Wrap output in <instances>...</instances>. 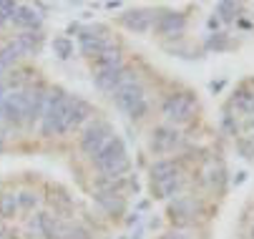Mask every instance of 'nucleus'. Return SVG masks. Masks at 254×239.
<instances>
[{"mask_svg": "<svg viewBox=\"0 0 254 239\" xmlns=\"http://www.w3.org/2000/svg\"><path fill=\"white\" fill-rule=\"evenodd\" d=\"M187 28V18L181 13H161L156 20H154V33L159 36H166V38H176L181 36Z\"/></svg>", "mask_w": 254, "mask_h": 239, "instance_id": "10", "label": "nucleus"}, {"mask_svg": "<svg viewBox=\"0 0 254 239\" xmlns=\"http://www.w3.org/2000/svg\"><path fill=\"white\" fill-rule=\"evenodd\" d=\"M114 104L121 114H126L128 119L133 121H141L143 116L149 114L151 104H149V96H146V88H143V83L138 81V76L133 73V68L128 65L126 73L121 78V86L114 91Z\"/></svg>", "mask_w": 254, "mask_h": 239, "instance_id": "1", "label": "nucleus"}, {"mask_svg": "<svg viewBox=\"0 0 254 239\" xmlns=\"http://www.w3.org/2000/svg\"><path fill=\"white\" fill-rule=\"evenodd\" d=\"M204 184L216 189V186H222L224 184V166L222 164H209V169L204 172Z\"/></svg>", "mask_w": 254, "mask_h": 239, "instance_id": "18", "label": "nucleus"}, {"mask_svg": "<svg viewBox=\"0 0 254 239\" xmlns=\"http://www.w3.org/2000/svg\"><path fill=\"white\" fill-rule=\"evenodd\" d=\"M239 151H242L247 159H252V156H254V149H252V144H249V141H244V139L239 141Z\"/></svg>", "mask_w": 254, "mask_h": 239, "instance_id": "23", "label": "nucleus"}, {"mask_svg": "<svg viewBox=\"0 0 254 239\" xmlns=\"http://www.w3.org/2000/svg\"><path fill=\"white\" fill-rule=\"evenodd\" d=\"M184 184H187L184 174H179V177H174V179L151 184V194H154L156 199H169V201H171L174 196H179L181 191H184Z\"/></svg>", "mask_w": 254, "mask_h": 239, "instance_id": "15", "label": "nucleus"}, {"mask_svg": "<svg viewBox=\"0 0 254 239\" xmlns=\"http://www.w3.org/2000/svg\"><path fill=\"white\" fill-rule=\"evenodd\" d=\"M96 204L111 217H121L126 212V196L119 189H108V191H96L93 194Z\"/></svg>", "mask_w": 254, "mask_h": 239, "instance_id": "11", "label": "nucleus"}, {"mask_svg": "<svg viewBox=\"0 0 254 239\" xmlns=\"http://www.w3.org/2000/svg\"><path fill=\"white\" fill-rule=\"evenodd\" d=\"M199 209L201 204L196 196H189V194H179L169 201V217L176 227H189V224H196V217H199Z\"/></svg>", "mask_w": 254, "mask_h": 239, "instance_id": "6", "label": "nucleus"}, {"mask_svg": "<svg viewBox=\"0 0 254 239\" xmlns=\"http://www.w3.org/2000/svg\"><path fill=\"white\" fill-rule=\"evenodd\" d=\"M78 48L86 58H98L103 56L108 48H114L111 38H106V36H98L96 28H88V30H81V36H78Z\"/></svg>", "mask_w": 254, "mask_h": 239, "instance_id": "8", "label": "nucleus"}, {"mask_svg": "<svg viewBox=\"0 0 254 239\" xmlns=\"http://www.w3.org/2000/svg\"><path fill=\"white\" fill-rule=\"evenodd\" d=\"M252 239H254V229H252Z\"/></svg>", "mask_w": 254, "mask_h": 239, "instance_id": "26", "label": "nucleus"}, {"mask_svg": "<svg viewBox=\"0 0 254 239\" xmlns=\"http://www.w3.org/2000/svg\"><path fill=\"white\" fill-rule=\"evenodd\" d=\"M41 41H43L41 33L28 30V33H20V36H15V38L10 41V46H13V48L18 51V56L23 58V56H30V53H38Z\"/></svg>", "mask_w": 254, "mask_h": 239, "instance_id": "16", "label": "nucleus"}, {"mask_svg": "<svg viewBox=\"0 0 254 239\" xmlns=\"http://www.w3.org/2000/svg\"><path fill=\"white\" fill-rule=\"evenodd\" d=\"M18 207H20V212H35L41 207V194L33 189H20L18 191Z\"/></svg>", "mask_w": 254, "mask_h": 239, "instance_id": "17", "label": "nucleus"}, {"mask_svg": "<svg viewBox=\"0 0 254 239\" xmlns=\"http://www.w3.org/2000/svg\"><path fill=\"white\" fill-rule=\"evenodd\" d=\"M154 20L156 15H151L149 10H128L121 15V23L128 28V30H136V33H146L154 28Z\"/></svg>", "mask_w": 254, "mask_h": 239, "instance_id": "12", "label": "nucleus"}, {"mask_svg": "<svg viewBox=\"0 0 254 239\" xmlns=\"http://www.w3.org/2000/svg\"><path fill=\"white\" fill-rule=\"evenodd\" d=\"M3 25H8V20H5V18H0V30H3Z\"/></svg>", "mask_w": 254, "mask_h": 239, "instance_id": "25", "label": "nucleus"}, {"mask_svg": "<svg viewBox=\"0 0 254 239\" xmlns=\"http://www.w3.org/2000/svg\"><path fill=\"white\" fill-rule=\"evenodd\" d=\"M41 20H43V15H38V10L30 8V5H18V8H15V15L10 18V23H13L15 28H20L23 33L35 30V28L41 25Z\"/></svg>", "mask_w": 254, "mask_h": 239, "instance_id": "13", "label": "nucleus"}, {"mask_svg": "<svg viewBox=\"0 0 254 239\" xmlns=\"http://www.w3.org/2000/svg\"><path fill=\"white\" fill-rule=\"evenodd\" d=\"M126 68L128 65H121V68H98L93 65V83L101 93L106 96H114V91L121 86V78L126 73Z\"/></svg>", "mask_w": 254, "mask_h": 239, "instance_id": "9", "label": "nucleus"}, {"mask_svg": "<svg viewBox=\"0 0 254 239\" xmlns=\"http://www.w3.org/2000/svg\"><path fill=\"white\" fill-rule=\"evenodd\" d=\"M70 93H65L63 88H48V104L43 111V119L38 121V131L46 139L53 136H63L70 131V121H68V111H70Z\"/></svg>", "mask_w": 254, "mask_h": 239, "instance_id": "2", "label": "nucleus"}, {"mask_svg": "<svg viewBox=\"0 0 254 239\" xmlns=\"http://www.w3.org/2000/svg\"><path fill=\"white\" fill-rule=\"evenodd\" d=\"M93 169L101 174V177H108V179H124L131 169V159H128V151H126V144L114 136L111 144H108L103 151H98L93 159Z\"/></svg>", "mask_w": 254, "mask_h": 239, "instance_id": "3", "label": "nucleus"}, {"mask_svg": "<svg viewBox=\"0 0 254 239\" xmlns=\"http://www.w3.org/2000/svg\"><path fill=\"white\" fill-rule=\"evenodd\" d=\"M73 41L70 38H65V36H61V38H56L53 41V51H56V56H61V58H70L73 56Z\"/></svg>", "mask_w": 254, "mask_h": 239, "instance_id": "19", "label": "nucleus"}, {"mask_svg": "<svg viewBox=\"0 0 254 239\" xmlns=\"http://www.w3.org/2000/svg\"><path fill=\"white\" fill-rule=\"evenodd\" d=\"M161 239H189V237H187L184 232H166Z\"/></svg>", "mask_w": 254, "mask_h": 239, "instance_id": "24", "label": "nucleus"}, {"mask_svg": "<svg viewBox=\"0 0 254 239\" xmlns=\"http://www.w3.org/2000/svg\"><path fill=\"white\" fill-rule=\"evenodd\" d=\"M149 146H151V151H154V154H159V156L171 154V151H176V149L181 146V131H179L176 126L161 123V126H156V128H154Z\"/></svg>", "mask_w": 254, "mask_h": 239, "instance_id": "7", "label": "nucleus"}, {"mask_svg": "<svg viewBox=\"0 0 254 239\" xmlns=\"http://www.w3.org/2000/svg\"><path fill=\"white\" fill-rule=\"evenodd\" d=\"M206 48L209 51H224V48H229V41H227L224 33H211L209 41H206Z\"/></svg>", "mask_w": 254, "mask_h": 239, "instance_id": "21", "label": "nucleus"}, {"mask_svg": "<svg viewBox=\"0 0 254 239\" xmlns=\"http://www.w3.org/2000/svg\"><path fill=\"white\" fill-rule=\"evenodd\" d=\"M194 111H196V98L191 93H169L161 101V116L166 119L169 126L189 123L194 119Z\"/></svg>", "mask_w": 254, "mask_h": 239, "instance_id": "5", "label": "nucleus"}, {"mask_svg": "<svg viewBox=\"0 0 254 239\" xmlns=\"http://www.w3.org/2000/svg\"><path fill=\"white\" fill-rule=\"evenodd\" d=\"M222 123H224V128H227L229 133H234V136H237V131H239V123H237L232 116H224V119H222Z\"/></svg>", "mask_w": 254, "mask_h": 239, "instance_id": "22", "label": "nucleus"}, {"mask_svg": "<svg viewBox=\"0 0 254 239\" xmlns=\"http://www.w3.org/2000/svg\"><path fill=\"white\" fill-rule=\"evenodd\" d=\"M237 13H239V5L237 3H219V5H216V15H219L224 23L237 20Z\"/></svg>", "mask_w": 254, "mask_h": 239, "instance_id": "20", "label": "nucleus"}, {"mask_svg": "<svg viewBox=\"0 0 254 239\" xmlns=\"http://www.w3.org/2000/svg\"><path fill=\"white\" fill-rule=\"evenodd\" d=\"M114 136H116V131H114V126L108 123V121H103V119H91V121L81 128L78 146H81V151H83L88 159H93L98 151H103L108 144H111Z\"/></svg>", "mask_w": 254, "mask_h": 239, "instance_id": "4", "label": "nucleus"}, {"mask_svg": "<svg viewBox=\"0 0 254 239\" xmlns=\"http://www.w3.org/2000/svg\"><path fill=\"white\" fill-rule=\"evenodd\" d=\"M181 172V164L176 159H159L154 166H151V184H159V181H166V179H174Z\"/></svg>", "mask_w": 254, "mask_h": 239, "instance_id": "14", "label": "nucleus"}]
</instances>
